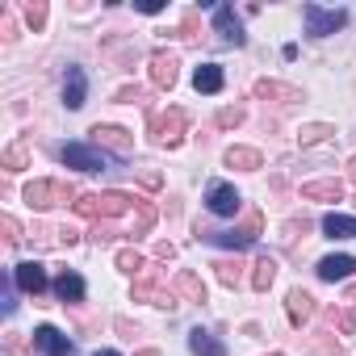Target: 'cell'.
<instances>
[{"mask_svg": "<svg viewBox=\"0 0 356 356\" xmlns=\"http://www.w3.org/2000/svg\"><path fill=\"white\" fill-rule=\"evenodd\" d=\"M0 168H9V172H22V168H30V143L22 138V143H13L5 155H0Z\"/></svg>", "mask_w": 356, "mask_h": 356, "instance_id": "cell-27", "label": "cell"}, {"mask_svg": "<svg viewBox=\"0 0 356 356\" xmlns=\"http://www.w3.org/2000/svg\"><path fill=\"white\" fill-rule=\"evenodd\" d=\"M214 30L222 34V42L243 47V26H239V17H235V9H231V5H218V9H214Z\"/></svg>", "mask_w": 356, "mask_h": 356, "instance_id": "cell-12", "label": "cell"}, {"mask_svg": "<svg viewBox=\"0 0 356 356\" xmlns=\"http://www.w3.org/2000/svg\"><path fill=\"white\" fill-rule=\"evenodd\" d=\"M0 231H5L9 243H22V222H17L13 214H0Z\"/></svg>", "mask_w": 356, "mask_h": 356, "instance_id": "cell-34", "label": "cell"}, {"mask_svg": "<svg viewBox=\"0 0 356 356\" xmlns=\"http://www.w3.org/2000/svg\"><path fill=\"white\" fill-rule=\"evenodd\" d=\"M264 163V155L256 147H231L227 151V168H239V172H256Z\"/></svg>", "mask_w": 356, "mask_h": 356, "instance_id": "cell-21", "label": "cell"}, {"mask_svg": "<svg viewBox=\"0 0 356 356\" xmlns=\"http://www.w3.org/2000/svg\"><path fill=\"white\" fill-rule=\"evenodd\" d=\"M302 197L306 202H343V185L339 181H310V185H302Z\"/></svg>", "mask_w": 356, "mask_h": 356, "instance_id": "cell-18", "label": "cell"}, {"mask_svg": "<svg viewBox=\"0 0 356 356\" xmlns=\"http://www.w3.org/2000/svg\"><path fill=\"white\" fill-rule=\"evenodd\" d=\"M138 356H159V352H155V348H147V352H138Z\"/></svg>", "mask_w": 356, "mask_h": 356, "instance_id": "cell-42", "label": "cell"}, {"mask_svg": "<svg viewBox=\"0 0 356 356\" xmlns=\"http://www.w3.org/2000/svg\"><path fill=\"white\" fill-rule=\"evenodd\" d=\"M118 331H122V335H130V339L138 335V327H130V318H118Z\"/></svg>", "mask_w": 356, "mask_h": 356, "instance_id": "cell-40", "label": "cell"}, {"mask_svg": "<svg viewBox=\"0 0 356 356\" xmlns=\"http://www.w3.org/2000/svg\"><path fill=\"white\" fill-rule=\"evenodd\" d=\"M273 356H281V352H273Z\"/></svg>", "mask_w": 356, "mask_h": 356, "instance_id": "cell-45", "label": "cell"}, {"mask_svg": "<svg viewBox=\"0 0 356 356\" xmlns=\"http://www.w3.org/2000/svg\"><path fill=\"white\" fill-rule=\"evenodd\" d=\"M193 88L197 92H222V67L218 63H206L193 72Z\"/></svg>", "mask_w": 356, "mask_h": 356, "instance_id": "cell-22", "label": "cell"}, {"mask_svg": "<svg viewBox=\"0 0 356 356\" xmlns=\"http://www.w3.org/2000/svg\"><path fill=\"white\" fill-rule=\"evenodd\" d=\"M130 298H134V302H151V306H163V310H172V306H176V293H172V289H163V285L155 281V268H151V264H147V273L134 281Z\"/></svg>", "mask_w": 356, "mask_h": 356, "instance_id": "cell-6", "label": "cell"}, {"mask_svg": "<svg viewBox=\"0 0 356 356\" xmlns=\"http://www.w3.org/2000/svg\"><path fill=\"white\" fill-rule=\"evenodd\" d=\"M63 163L67 168H80V172H101L105 168V151L101 147H88V143H67L63 147Z\"/></svg>", "mask_w": 356, "mask_h": 356, "instance_id": "cell-7", "label": "cell"}, {"mask_svg": "<svg viewBox=\"0 0 356 356\" xmlns=\"http://www.w3.org/2000/svg\"><path fill=\"white\" fill-rule=\"evenodd\" d=\"M88 134H92L97 147H109V151H118V155H130V151H134V138H130V130H122V126H101V122H97Z\"/></svg>", "mask_w": 356, "mask_h": 356, "instance_id": "cell-8", "label": "cell"}, {"mask_svg": "<svg viewBox=\"0 0 356 356\" xmlns=\"http://www.w3.org/2000/svg\"><path fill=\"white\" fill-rule=\"evenodd\" d=\"M138 181H143V189H159V185H163V176H159L155 168H143V172H138Z\"/></svg>", "mask_w": 356, "mask_h": 356, "instance_id": "cell-37", "label": "cell"}, {"mask_svg": "<svg viewBox=\"0 0 356 356\" xmlns=\"http://www.w3.org/2000/svg\"><path fill=\"white\" fill-rule=\"evenodd\" d=\"M13 281H17V289H26V293H34V298L47 289V273H42V264H38V260L17 264V268H13Z\"/></svg>", "mask_w": 356, "mask_h": 356, "instance_id": "cell-13", "label": "cell"}, {"mask_svg": "<svg viewBox=\"0 0 356 356\" xmlns=\"http://www.w3.org/2000/svg\"><path fill=\"white\" fill-rule=\"evenodd\" d=\"M285 310H289V323L302 327V323L314 314V298H310L306 289H289V293H285Z\"/></svg>", "mask_w": 356, "mask_h": 356, "instance_id": "cell-16", "label": "cell"}, {"mask_svg": "<svg viewBox=\"0 0 356 356\" xmlns=\"http://www.w3.org/2000/svg\"><path fill=\"white\" fill-rule=\"evenodd\" d=\"M113 264H118L122 273H130V277H143V273H147V260H143L134 248H122V252L113 256Z\"/></svg>", "mask_w": 356, "mask_h": 356, "instance_id": "cell-29", "label": "cell"}, {"mask_svg": "<svg viewBox=\"0 0 356 356\" xmlns=\"http://www.w3.org/2000/svg\"><path fill=\"white\" fill-rule=\"evenodd\" d=\"M134 202H138V197H126V193L109 189V193H84V197H76L72 206H76L80 218H118V214H126Z\"/></svg>", "mask_w": 356, "mask_h": 356, "instance_id": "cell-2", "label": "cell"}, {"mask_svg": "<svg viewBox=\"0 0 356 356\" xmlns=\"http://www.w3.org/2000/svg\"><path fill=\"white\" fill-rule=\"evenodd\" d=\"M348 298H356V285H348Z\"/></svg>", "mask_w": 356, "mask_h": 356, "instance_id": "cell-43", "label": "cell"}, {"mask_svg": "<svg viewBox=\"0 0 356 356\" xmlns=\"http://www.w3.org/2000/svg\"><path fill=\"white\" fill-rule=\"evenodd\" d=\"M26 22H30V30L47 26V5H42V0H30V5H26Z\"/></svg>", "mask_w": 356, "mask_h": 356, "instance_id": "cell-31", "label": "cell"}, {"mask_svg": "<svg viewBox=\"0 0 356 356\" xmlns=\"http://www.w3.org/2000/svg\"><path fill=\"white\" fill-rule=\"evenodd\" d=\"M214 268H218V281H222V285H231V289L243 281V264H239V260H218Z\"/></svg>", "mask_w": 356, "mask_h": 356, "instance_id": "cell-30", "label": "cell"}, {"mask_svg": "<svg viewBox=\"0 0 356 356\" xmlns=\"http://www.w3.org/2000/svg\"><path fill=\"white\" fill-rule=\"evenodd\" d=\"M118 101H122V105H147V88L126 84V88H118Z\"/></svg>", "mask_w": 356, "mask_h": 356, "instance_id": "cell-32", "label": "cell"}, {"mask_svg": "<svg viewBox=\"0 0 356 356\" xmlns=\"http://www.w3.org/2000/svg\"><path fill=\"white\" fill-rule=\"evenodd\" d=\"M172 256H176L172 243H155V260H172Z\"/></svg>", "mask_w": 356, "mask_h": 356, "instance_id": "cell-38", "label": "cell"}, {"mask_svg": "<svg viewBox=\"0 0 356 356\" xmlns=\"http://www.w3.org/2000/svg\"><path fill=\"white\" fill-rule=\"evenodd\" d=\"M323 231L331 239H356V218L352 214H327L323 218Z\"/></svg>", "mask_w": 356, "mask_h": 356, "instance_id": "cell-24", "label": "cell"}, {"mask_svg": "<svg viewBox=\"0 0 356 356\" xmlns=\"http://www.w3.org/2000/svg\"><path fill=\"white\" fill-rule=\"evenodd\" d=\"M155 218H159V210H155L151 202H134V231H130V235H134V239L147 235V231L155 227Z\"/></svg>", "mask_w": 356, "mask_h": 356, "instance_id": "cell-28", "label": "cell"}, {"mask_svg": "<svg viewBox=\"0 0 356 356\" xmlns=\"http://www.w3.org/2000/svg\"><path fill=\"white\" fill-rule=\"evenodd\" d=\"M172 293H181L185 302H197V306L206 302V285H202V277H197V273H189V268L172 277Z\"/></svg>", "mask_w": 356, "mask_h": 356, "instance_id": "cell-15", "label": "cell"}, {"mask_svg": "<svg viewBox=\"0 0 356 356\" xmlns=\"http://www.w3.org/2000/svg\"><path fill=\"white\" fill-rule=\"evenodd\" d=\"M260 231H264V218H260V210H248V218H243L235 231H202V227H197V239H210V243H218V248L243 252V248H252V243L260 239Z\"/></svg>", "mask_w": 356, "mask_h": 356, "instance_id": "cell-1", "label": "cell"}, {"mask_svg": "<svg viewBox=\"0 0 356 356\" xmlns=\"http://www.w3.org/2000/svg\"><path fill=\"white\" fill-rule=\"evenodd\" d=\"M302 17H306V34H310V38H327V34L343 30V22H348L343 9H318V5H306Z\"/></svg>", "mask_w": 356, "mask_h": 356, "instance_id": "cell-5", "label": "cell"}, {"mask_svg": "<svg viewBox=\"0 0 356 356\" xmlns=\"http://www.w3.org/2000/svg\"><path fill=\"white\" fill-rule=\"evenodd\" d=\"M273 281H277V260H273V256H260L256 268H252V289H256V293H268Z\"/></svg>", "mask_w": 356, "mask_h": 356, "instance_id": "cell-23", "label": "cell"}, {"mask_svg": "<svg viewBox=\"0 0 356 356\" xmlns=\"http://www.w3.org/2000/svg\"><path fill=\"white\" fill-rule=\"evenodd\" d=\"M176 76H181V59H176L172 51H155L151 55V84L155 88H172Z\"/></svg>", "mask_w": 356, "mask_h": 356, "instance_id": "cell-9", "label": "cell"}, {"mask_svg": "<svg viewBox=\"0 0 356 356\" xmlns=\"http://www.w3.org/2000/svg\"><path fill=\"white\" fill-rule=\"evenodd\" d=\"M214 122H218L222 130H235V126L243 122V109H239V105H227V109H218V118H214Z\"/></svg>", "mask_w": 356, "mask_h": 356, "instance_id": "cell-33", "label": "cell"}, {"mask_svg": "<svg viewBox=\"0 0 356 356\" xmlns=\"http://www.w3.org/2000/svg\"><path fill=\"white\" fill-rule=\"evenodd\" d=\"M181 38L185 42H197L202 34H197V13H185V26H181Z\"/></svg>", "mask_w": 356, "mask_h": 356, "instance_id": "cell-36", "label": "cell"}, {"mask_svg": "<svg viewBox=\"0 0 356 356\" xmlns=\"http://www.w3.org/2000/svg\"><path fill=\"white\" fill-rule=\"evenodd\" d=\"M55 293H59V302H80L84 298V281L76 273H59L55 277Z\"/></svg>", "mask_w": 356, "mask_h": 356, "instance_id": "cell-26", "label": "cell"}, {"mask_svg": "<svg viewBox=\"0 0 356 356\" xmlns=\"http://www.w3.org/2000/svg\"><path fill=\"white\" fill-rule=\"evenodd\" d=\"M84 97H88V76H84V67H67V80H63V105H67V109H80Z\"/></svg>", "mask_w": 356, "mask_h": 356, "instance_id": "cell-14", "label": "cell"}, {"mask_svg": "<svg viewBox=\"0 0 356 356\" xmlns=\"http://www.w3.org/2000/svg\"><path fill=\"white\" fill-rule=\"evenodd\" d=\"M22 197H26V206H30V210H51V206L72 202V197H76V189H72L67 181H30Z\"/></svg>", "mask_w": 356, "mask_h": 356, "instance_id": "cell-4", "label": "cell"}, {"mask_svg": "<svg viewBox=\"0 0 356 356\" xmlns=\"http://www.w3.org/2000/svg\"><path fill=\"white\" fill-rule=\"evenodd\" d=\"M331 323H339V331H343V335H352V331H356V310H352V306H348V310H339V314L331 310Z\"/></svg>", "mask_w": 356, "mask_h": 356, "instance_id": "cell-35", "label": "cell"}, {"mask_svg": "<svg viewBox=\"0 0 356 356\" xmlns=\"http://www.w3.org/2000/svg\"><path fill=\"white\" fill-rule=\"evenodd\" d=\"M185 130H189V113L181 105H168L163 113L151 118V138L159 147H181L185 143Z\"/></svg>", "mask_w": 356, "mask_h": 356, "instance_id": "cell-3", "label": "cell"}, {"mask_svg": "<svg viewBox=\"0 0 356 356\" xmlns=\"http://www.w3.org/2000/svg\"><path fill=\"white\" fill-rule=\"evenodd\" d=\"M189 352H193V356H227V343L197 327V331H189Z\"/></svg>", "mask_w": 356, "mask_h": 356, "instance_id": "cell-20", "label": "cell"}, {"mask_svg": "<svg viewBox=\"0 0 356 356\" xmlns=\"http://www.w3.org/2000/svg\"><path fill=\"white\" fill-rule=\"evenodd\" d=\"M206 206H210V214H218V218H231V214L239 210V193H235V185H210V193H206Z\"/></svg>", "mask_w": 356, "mask_h": 356, "instance_id": "cell-10", "label": "cell"}, {"mask_svg": "<svg viewBox=\"0 0 356 356\" xmlns=\"http://www.w3.org/2000/svg\"><path fill=\"white\" fill-rule=\"evenodd\" d=\"M92 239H97V243H105V239H113V231H109V227H97V231H92Z\"/></svg>", "mask_w": 356, "mask_h": 356, "instance_id": "cell-41", "label": "cell"}, {"mask_svg": "<svg viewBox=\"0 0 356 356\" xmlns=\"http://www.w3.org/2000/svg\"><path fill=\"white\" fill-rule=\"evenodd\" d=\"M97 356H118V352H97Z\"/></svg>", "mask_w": 356, "mask_h": 356, "instance_id": "cell-44", "label": "cell"}, {"mask_svg": "<svg viewBox=\"0 0 356 356\" xmlns=\"http://www.w3.org/2000/svg\"><path fill=\"white\" fill-rule=\"evenodd\" d=\"M327 138H335V126H327V122H306L298 130V147H314V143H327Z\"/></svg>", "mask_w": 356, "mask_h": 356, "instance_id": "cell-25", "label": "cell"}, {"mask_svg": "<svg viewBox=\"0 0 356 356\" xmlns=\"http://www.w3.org/2000/svg\"><path fill=\"white\" fill-rule=\"evenodd\" d=\"M256 97L260 101H302V92L293 84H281V80H256Z\"/></svg>", "mask_w": 356, "mask_h": 356, "instance_id": "cell-17", "label": "cell"}, {"mask_svg": "<svg viewBox=\"0 0 356 356\" xmlns=\"http://www.w3.org/2000/svg\"><path fill=\"white\" fill-rule=\"evenodd\" d=\"M348 181H352V206H356V155L348 159Z\"/></svg>", "mask_w": 356, "mask_h": 356, "instance_id": "cell-39", "label": "cell"}, {"mask_svg": "<svg viewBox=\"0 0 356 356\" xmlns=\"http://www.w3.org/2000/svg\"><path fill=\"white\" fill-rule=\"evenodd\" d=\"M352 268H356L352 256H323L318 260V277L323 281H343V277H352Z\"/></svg>", "mask_w": 356, "mask_h": 356, "instance_id": "cell-19", "label": "cell"}, {"mask_svg": "<svg viewBox=\"0 0 356 356\" xmlns=\"http://www.w3.org/2000/svg\"><path fill=\"white\" fill-rule=\"evenodd\" d=\"M34 343H38L47 356H76V343H72L63 331H55V327H38V331H34Z\"/></svg>", "mask_w": 356, "mask_h": 356, "instance_id": "cell-11", "label": "cell"}]
</instances>
